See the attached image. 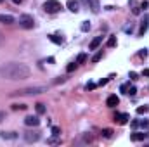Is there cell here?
Returning a JSON list of instances; mask_svg holds the SVG:
<instances>
[{"label": "cell", "instance_id": "obj_1", "mask_svg": "<svg viewBox=\"0 0 149 147\" xmlns=\"http://www.w3.org/2000/svg\"><path fill=\"white\" fill-rule=\"evenodd\" d=\"M31 69L24 64V62H9V64H3L0 68V76L5 78V80H26L30 78Z\"/></svg>", "mask_w": 149, "mask_h": 147}, {"label": "cell", "instance_id": "obj_2", "mask_svg": "<svg viewBox=\"0 0 149 147\" xmlns=\"http://www.w3.org/2000/svg\"><path fill=\"white\" fill-rule=\"evenodd\" d=\"M45 90H47L45 87H28V88L16 90L12 95H38V94H43Z\"/></svg>", "mask_w": 149, "mask_h": 147}, {"label": "cell", "instance_id": "obj_3", "mask_svg": "<svg viewBox=\"0 0 149 147\" xmlns=\"http://www.w3.org/2000/svg\"><path fill=\"white\" fill-rule=\"evenodd\" d=\"M17 21H19V26H21L23 30H31V28H35V17H33L31 14H21Z\"/></svg>", "mask_w": 149, "mask_h": 147}, {"label": "cell", "instance_id": "obj_4", "mask_svg": "<svg viewBox=\"0 0 149 147\" xmlns=\"http://www.w3.org/2000/svg\"><path fill=\"white\" fill-rule=\"evenodd\" d=\"M61 9H63V5H61L59 0H47V2H43V10L49 12V14H56Z\"/></svg>", "mask_w": 149, "mask_h": 147}, {"label": "cell", "instance_id": "obj_5", "mask_svg": "<svg viewBox=\"0 0 149 147\" xmlns=\"http://www.w3.org/2000/svg\"><path fill=\"white\" fill-rule=\"evenodd\" d=\"M149 30V14H146L144 17H142V21H141V26H139V37H144L146 35V31Z\"/></svg>", "mask_w": 149, "mask_h": 147}, {"label": "cell", "instance_id": "obj_6", "mask_svg": "<svg viewBox=\"0 0 149 147\" xmlns=\"http://www.w3.org/2000/svg\"><path fill=\"white\" fill-rule=\"evenodd\" d=\"M38 139H40V133H38V132H35V130L24 132V140H26L28 144H33V142H38Z\"/></svg>", "mask_w": 149, "mask_h": 147}, {"label": "cell", "instance_id": "obj_7", "mask_svg": "<svg viewBox=\"0 0 149 147\" xmlns=\"http://www.w3.org/2000/svg\"><path fill=\"white\" fill-rule=\"evenodd\" d=\"M24 125H26V126H33V128H37L38 125H40V118H38V116H33V114H30V116L24 118Z\"/></svg>", "mask_w": 149, "mask_h": 147}, {"label": "cell", "instance_id": "obj_8", "mask_svg": "<svg viewBox=\"0 0 149 147\" xmlns=\"http://www.w3.org/2000/svg\"><path fill=\"white\" fill-rule=\"evenodd\" d=\"M128 119H130V116H128L127 112H116V114H114V121H116L118 125H127Z\"/></svg>", "mask_w": 149, "mask_h": 147}, {"label": "cell", "instance_id": "obj_9", "mask_svg": "<svg viewBox=\"0 0 149 147\" xmlns=\"http://www.w3.org/2000/svg\"><path fill=\"white\" fill-rule=\"evenodd\" d=\"M66 7H68V10H71L73 14H76L80 10V2L78 0H68L66 2Z\"/></svg>", "mask_w": 149, "mask_h": 147}, {"label": "cell", "instance_id": "obj_10", "mask_svg": "<svg viewBox=\"0 0 149 147\" xmlns=\"http://www.w3.org/2000/svg\"><path fill=\"white\" fill-rule=\"evenodd\" d=\"M118 104H120V97H118V95H114V94L109 95V97L106 99V106H108V107H116Z\"/></svg>", "mask_w": 149, "mask_h": 147}, {"label": "cell", "instance_id": "obj_11", "mask_svg": "<svg viewBox=\"0 0 149 147\" xmlns=\"http://www.w3.org/2000/svg\"><path fill=\"white\" fill-rule=\"evenodd\" d=\"M130 125H132V128H139V126H141V128H148L149 121L148 119H134Z\"/></svg>", "mask_w": 149, "mask_h": 147}, {"label": "cell", "instance_id": "obj_12", "mask_svg": "<svg viewBox=\"0 0 149 147\" xmlns=\"http://www.w3.org/2000/svg\"><path fill=\"white\" fill-rule=\"evenodd\" d=\"M0 139H3V140H16L17 133L16 132H0Z\"/></svg>", "mask_w": 149, "mask_h": 147}, {"label": "cell", "instance_id": "obj_13", "mask_svg": "<svg viewBox=\"0 0 149 147\" xmlns=\"http://www.w3.org/2000/svg\"><path fill=\"white\" fill-rule=\"evenodd\" d=\"M87 7L94 12V14H97L99 10H101V5H99V0H88V3H87Z\"/></svg>", "mask_w": 149, "mask_h": 147}, {"label": "cell", "instance_id": "obj_14", "mask_svg": "<svg viewBox=\"0 0 149 147\" xmlns=\"http://www.w3.org/2000/svg\"><path fill=\"white\" fill-rule=\"evenodd\" d=\"M16 19L10 16V14H0V23L2 24H12Z\"/></svg>", "mask_w": 149, "mask_h": 147}, {"label": "cell", "instance_id": "obj_15", "mask_svg": "<svg viewBox=\"0 0 149 147\" xmlns=\"http://www.w3.org/2000/svg\"><path fill=\"white\" fill-rule=\"evenodd\" d=\"M101 43H102V37H95L94 40H92V42H90L88 49H90V50H95V49H97V47H99Z\"/></svg>", "mask_w": 149, "mask_h": 147}, {"label": "cell", "instance_id": "obj_16", "mask_svg": "<svg viewBox=\"0 0 149 147\" xmlns=\"http://www.w3.org/2000/svg\"><path fill=\"white\" fill-rule=\"evenodd\" d=\"M146 137H148V133H132V135H130L132 142H141V140H144Z\"/></svg>", "mask_w": 149, "mask_h": 147}, {"label": "cell", "instance_id": "obj_17", "mask_svg": "<svg viewBox=\"0 0 149 147\" xmlns=\"http://www.w3.org/2000/svg\"><path fill=\"white\" fill-rule=\"evenodd\" d=\"M35 109H37V114H45V112H47V109H45V104H42V102L35 104Z\"/></svg>", "mask_w": 149, "mask_h": 147}, {"label": "cell", "instance_id": "obj_18", "mask_svg": "<svg viewBox=\"0 0 149 147\" xmlns=\"http://www.w3.org/2000/svg\"><path fill=\"white\" fill-rule=\"evenodd\" d=\"M92 140H94L92 133H85V135H83V139H81V142H83V144H90Z\"/></svg>", "mask_w": 149, "mask_h": 147}, {"label": "cell", "instance_id": "obj_19", "mask_svg": "<svg viewBox=\"0 0 149 147\" xmlns=\"http://www.w3.org/2000/svg\"><path fill=\"white\" fill-rule=\"evenodd\" d=\"M80 30H81L83 33H85V31H88V30H90V23H88V21H83V23L80 24Z\"/></svg>", "mask_w": 149, "mask_h": 147}, {"label": "cell", "instance_id": "obj_20", "mask_svg": "<svg viewBox=\"0 0 149 147\" xmlns=\"http://www.w3.org/2000/svg\"><path fill=\"white\" fill-rule=\"evenodd\" d=\"M123 31H125L127 35H130V33L134 31V24H132V23H128V24H125V26H123Z\"/></svg>", "mask_w": 149, "mask_h": 147}, {"label": "cell", "instance_id": "obj_21", "mask_svg": "<svg viewBox=\"0 0 149 147\" xmlns=\"http://www.w3.org/2000/svg\"><path fill=\"white\" fill-rule=\"evenodd\" d=\"M12 109L14 111H24V109H28V106L26 104H12Z\"/></svg>", "mask_w": 149, "mask_h": 147}, {"label": "cell", "instance_id": "obj_22", "mask_svg": "<svg viewBox=\"0 0 149 147\" xmlns=\"http://www.w3.org/2000/svg\"><path fill=\"white\" fill-rule=\"evenodd\" d=\"M102 137L111 139V137H113V130H111V128H104V130H102Z\"/></svg>", "mask_w": 149, "mask_h": 147}, {"label": "cell", "instance_id": "obj_23", "mask_svg": "<svg viewBox=\"0 0 149 147\" xmlns=\"http://www.w3.org/2000/svg\"><path fill=\"white\" fill-rule=\"evenodd\" d=\"M87 61V54H80L78 57H76V64H83Z\"/></svg>", "mask_w": 149, "mask_h": 147}, {"label": "cell", "instance_id": "obj_24", "mask_svg": "<svg viewBox=\"0 0 149 147\" xmlns=\"http://www.w3.org/2000/svg\"><path fill=\"white\" fill-rule=\"evenodd\" d=\"M125 94H127V95H130V97H134V95L137 94V88H135V87H128Z\"/></svg>", "mask_w": 149, "mask_h": 147}, {"label": "cell", "instance_id": "obj_25", "mask_svg": "<svg viewBox=\"0 0 149 147\" xmlns=\"http://www.w3.org/2000/svg\"><path fill=\"white\" fill-rule=\"evenodd\" d=\"M49 38H50L54 43H57V45H61V43H63V38H59L57 35H49Z\"/></svg>", "mask_w": 149, "mask_h": 147}, {"label": "cell", "instance_id": "obj_26", "mask_svg": "<svg viewBox=\"0 0 149 147\" xmlns=\"http://www.w3.org/2000/svg\"><path fill=\"white\" fill-rule=\"evenodd\" d=\"M149 111V106H139L137 107V114H146Z\"/></svg>", "mask_w": 149, "mask_h": 147}, {"label": "cell", "instance_id": "obj_27", "mask_svg": "<svg viewBox=\"0 0 149 147\" xmlns=\"http://www.w3.org/2000/svg\"><path fill=\"white\" fill-rule=\"evenodd\" d=\"M101 59H102V50H99V52H97V54L92 57V62H99Z\"/></svg>", "mask_w": 149, "mask_h": 147}, {"label": "cell", "instance_id": "obj_28", "mask_svg": "<svg viewBox=\"0 0 149 147\" xmlns=\"http://www.w3.org/2000/svg\"><path fill=\"white\" fill-rule=\"evenodd\" d=\"M52 137H61V128L59 126H52Z\"/></svg>", "mask_w": 149, "mask_h": 147}, {"label": "cell", "instance_id": "obj_29", "mask_svg": "<svg viewBox=\"0 0 149 147\" xmlns=\"http://www.w3.org/2000/svg\"><path fill=\"white\" fill-rule=\"evenodd\" d=\"M76 66H78L76 62H70V64H68V68H66V71H68V73H71V71L76 69Z\"/></svg>", "mask_w": 149, "mask_h": 147}, {"label": "cell", "instance_id": "obj_30", "mask_svg": "<svg viewBox=\"0 0 149 147\" xmlns=\"http://www.w3.org/2000/svg\"><path fill=\"white\" fill-rule=\"evenodd\" d=\"M116 45V37H109V40H108V47H114Z\"/></svg>", "mask_w": 149, "mask_h": 147}, {"label": "cell", "instance_id": "obj_31", "mask_svg": "<svg viewBox=\"0 0 149 147\" xmlns=\"http://www.w3.org/2000/svg\"><path fill=\"white\" fill-rule=\"evenodd\" d=\"M95 87H97V85H95V83H92V81H88V83L85 85V88H87V90H94Z\"/></svg>", "mask_w": 149, "mask_h": 147}, {"label": "cell", "instance_id": "obj_32", "mask_svg": "<svg viewBox=\"0 0 149 147\" xmlns=\"http://www.w3.org/2000/svg\"><path fill=\"white\" fill-rule=\"evenodd\" d=\"M128 87H130V81H128V83H123V85H121V88H120V90H121V92H123V94H125V92H127V88H128Z\"/></svg>", "mask_w": 149, "mask_h": 147}, {"label": "cell", "instance_id": "obj_33", "mask_svg": "<svg viewBox=\"0 0 149 147\" xmlns=\"http://www.w3.org/2000/svg\"><path fill=\"white\" fill-rule=\"evenodd\" d=\"M139 55H141V57H148V50H146V49H141Z\"/></svg>", "mask_w": 149, "mask_h": 147}, {"label": "cell", "instance_id": "obj_34", "mask_svg": "<svg viewBox=\"0 0 149 147\" xmlns=\"http://www.w3.org/2000/svg\"><path fill=\"white\" fill-rule=\"evenodd\" d=\"M108 81H109V78H104V80H101V81H99L97 85H99V87H102V85H106Z\"/></svg>", "mask_w": 149, "mask_h": 147}, {"label": "cell", "instance_id": "obj_35", "mask_svg": "<svg viewBox=\"0 0 149 147\" xmlns=\"http://www.w3.org/2000/svg\"><path fill=\"white\" fill-rule=\"evenodd\" d=\"M128 76H130V80H137V76H139V74L134 73V71H130V74H128Z\"/></svg>", "mask_w": 149, "mask_h": 147}, {"label": "cell", "instance_id": "obj_36", "mask_svg": "<svg viewBox=\"0 0 149 147\" xmlns=\"http://www.w3.org/2000/svg\"><path fill=\"white\" fill-rule=\"evenodd\" d=\"M148 2H146V0H144V2H141V9H148Z\"/></svg>", "mask_w": 149, "mask_h": 147}, {"label": "cell", "instance_id": "obj_37", "mask_svg": "<svg viewBox=\"0 0 149 147\" xmlns=\"http://www.w3.org/2000/svg\"><path fill=\"white\" fill-rule=\"evenodd\" d=\"M142 76H149V69H144L142 71Z\"/></svg>", "mask_w": 149, "mask_h": 147}, {"label": "cell", "instance_id": "obj_38", "mask_svg": "<svg viewBox=\"0 0 149 147\" xmlns=\"http://www.w3.org/2000/svg\"><path fill=\"white\" fill-rule=\"evenodd\" d=\"M3 118H5V114H3V112L0 111V123H2V119H3Z\"/></svg>", "mask_w": 149, "mask_h": 147}, {"label": "cell", "instance_id": "obj_39", "mask_svg": "<svg viewBox=\"0 0 149 147\" xmlns=\"http://www.w3.org/2000/svg\"><path fill=\"white\" fill-rule=\"evenodd\" d=\"M2 43H3V35L0 33V47H2Z\"/></svg>", "mask_w": 149, "mask_h": 147}, {"label": "cell", "instance_id": "obj_40", "mask_svg": "<svg viewBox=\"0 0 149 147\" xmlns=\"http://www.w3.org/2000/svg\"><path fill=\"white\" fill-rule=\"evenodd\" d=\"M12 2H14V3H21L23 0H12Z\"/></svg>", "mask_w": 149, "mask_h": 147}, {"label": "cell", "instance_id": "obj_41", "mask_svg": "<svg viewBox=\"0 0 149 147\" xmlns=\"http://www.w3.org/2000/svg\"><path fill=\"white\" fill-rule=\"evenodd\" d=\"M2 2H3V0H0V3H2Z\"/></svg>", "mask_w": 149, "mask_h": 147}]
</instances>
